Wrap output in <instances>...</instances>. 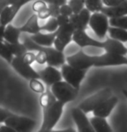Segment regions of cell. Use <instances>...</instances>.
I'll return each instance as SVG.
<instances>
[{"label":"cell","mask_w":127,"mask_h":132,"mask_svg":"<svg viewBox=\"0 0 127 132\" xmlns=\"http://www.w3.org/2000/svg\"><path fill=\"white\" fill-rule=\"evenodd\" d=\"M72 41H74L81 48L86 47H93L102 48L106 52H111L121 55L127 54V48L122 42L111 38H107L105 41L93 39L86 34V30H75L74 32Z\"/></svg>","instance_id":"1"},{"label":"cell","mask_w":127,"mask_h":132,"mask_svg":"<svg viewBox=\"0 0 127 132\" xmlns=\"http://www.w3.org/2000/svg\"><path fill=\"white\" fill-rule=\"evenodd\" d=\"M24 46L28 51H42L46 55V63L48 66L58 68L66 63V57L63 52L57 50L53 47H42L36 44L29 37L25 36L23 39Z\"/></svg>","instance_id":"2"},{"label":"cell","mask_w":127,"mask_h":132,"mask_svg":"<svg viewBox=\"0 0 127 132\" xmlns=\"http://www.w3.org/2000/svg\"><path fill=\"white\" fill-rule=\"evenodd\" d=\"M64 104L55 100L48 107L42 109V123L40 129L50 131L61 118Z\"/></svg>","instance_id":"3"},{"label":"cell","mask_w":127,"mask_h":132,"mask_svg":"<svg viewBox=\"0 0 127 132\" xmlns=\"http://www.w3.org/2000/svg\"><path fill=\"white\" fill-rule=\"evenodd\" d=\"M50 92L57 101L66 104L71 101H74L77 98L79 90L67 83L66 81L61 80L56 82L50 86Z\"/></svg>","instance_id":"4"},{"label":"cell","mask_w":127,"mask_h":132,"mask_svg":"<svg viewBox=\"0 0 127 132\" xmlns=\"http://www.w3.org/2000/svg\"><path fill=\"white\" fill-rule=\"evenodd\" d=\"M113 96V91L109 87L102 89L98 93H96L93 95L90 96L89 98L84 99L78 105V108L81 109L84 113L93 112V110H95L102 102L106 100L107 98Z\"/></svg>","instance_id":"5"},{"label":"cell","mask_w":127,"mask_h":132,"mask_svg":"<svg viewBox=\"0 0 127 132\" xmlns=\"http://www.w3.org/2000/svg\"><path fill=\"white\" fill-rule=\"evenodd\" d=\"M4 125L8 126L16 132H32L36 126V121L27 117L12 114L4 122Z\"/></svg>","instance_id":"6"},{"label":"cell","mask_w":127,"mask_h":132,"mask_svg":"<svg viewBox=\"0 0 127 132\" xmlns=\"http://www.w3.org/2000/svg\"><path fill=\"white\" fill-rule=\"evenodd\" d=\"M88 26L94 32L97 37H99V39H104L108 33L110 27L109 18L102 12H95L91 14Z\"/></svg>","instance_id":"7"},{"label":"cell","mask_w":127,"mask_h":132,"mask_svg":"<svg viewBox=\"0 0 127 132\" xmlns=\"http://www.w3.org/2000/svg\"><path fill=\"white\" fill-rule=\"evenodd\" d=\"M61 68V77L64 79V81H66L69 85H71L74 88L80 90L81 84L82 80L84 79L85 76H86V71L73 68V67H71L68 63L63 64Z\"/></svg>","instance_id":"8"},{"label":"cell","mask_w":127,"mask_h":132,"mask_svg":"<svg viewBox=\"0 0 127 132\" xmlns=\"http://www.w3.org/2000/svg\"><path fill=\"white\" fill-rule=\"evenodd\" d=\"M74 31L75 29L70 23L59 26L55 31V38L53 44L54 48L57 50L63 52L66 47L72 42V37Z\"/></svg>","instance_id":"9"},{"label":"cell","mask_w":127,"mask_h":132,"mask_svg":"<svg viewBox=\"0 0 127 132\" xmlns=\"http://www.w3.org/2000/svg\"><path fill=\"white\" fill-rule=\"evenodd\" d=\"M10 64L12 66L14 70L17 73H19V75H21L28 80L33 79H39L38 72L35 70L30 65L26 64L23 61L22 57H13Z\"/></svg>","instance_id":"10"},{"label":"cell","mask_w":127,"mask_h":132,"mask_svg":"<svg viewBox=\"0 0 127 132\" xmlns=\"http://www.w3.org/2000/svg\"><path fill=\"white\" fill-rule=\"evenodd\" d=\"M71 115L78 129V132H95L86 114L81 109L78 107L74 108L71 111Z\"/></svg>","instance_id":"11"},{"label":"cell","mask_w":127,"mask_h":132,"mask_svg":"<svg viewBox=\"0 0 127 132\" xmlns=\"http://www.w3.org/2000/svg\"><path fill=\"white\" fill-rule=\"evenodd\" d=\"M39 79L42 81V83L45 84L48 87H50L55 84L56 82L62 80L61 73L56 68L51 66H47L46 68L42 69L38 72Z\"/></svg>","instance_id":"12"},{"label":"cell","mask_w":127,"mask_h":132,"mask_svg":"<svg viewBox=\"0 0 127 132\" xmlns=\"http://www.w3.org/2000/svg\"><path fill=\"white\" fill-rule=\"evenodd\" d=\"M118 102V99L115 96H111L110 98L99 104L95 110L93 111V117L106 118L111 115L113 110L115 108Z\"/></svg>","instance_id":"13"},{"label":"cell","mask_w":127,"mask_h":132,"mask_svg":"<svg viewBox=\"0 0 127 132\" xmlns=\"http://www.w3.org/2000/svg\"><path fill=\"white\" fill-rule=\"evenodd\" d=\"M100 12H102L104 15H106L108 18L126 16L127 15V0H124L123 3L119 4L118 5H115V6H112V7L104 6Z\"/></svg>","instance_id":"14"},{"label":"cell","mask_w":127,"mask_h":132,"mask_svg":"<svg viewBox=\"0 0 127 132\" xmlns=\"http://www.w3.org/2000/svg\"><path fill=\"white\" fill-rule=\"evenodd\" d=\"M35 43L42 47H52L55 38V32L53 33H43L39 32L36 35H32L29 37Z\"/></svg>","instance_id":"15"},{"label":"cell","mask_w":127,"mask_h":132,"mask_svg":"<svg viewBox=\"0 0 127 132\" xmlns=\"http://www.w3.org/2000/svg\"><path fill=\"white\" fill-rule=\"evenodd\" d=\"M20 31L22 33H28L32 35H36L39 32H41V26L38 23V17L36 14H33L27 20V22L23 26L19 27Z\"/></svg>","instance_id":"16"},{"label":"cell","mask_w":127,"mask_h":132,"mask_svg":"<svg viewBox=\"0 0 127 132\" xmlns=\"http://www.w3.org/2000/svg\"><path fill=\"white\" fill-rule=\"evenodd\" d=\"M21 9L18 6L16 5H9L6 6L0 13V21L1 25L6 26L12 22V20L17 16V12Z\"/></svg>","instance_id":"17"},{"label":"cell","mask_w":127,"mask_h":132,"mask_svg":"<svg viewBox=\"0 0 127 132\" xmlns=\"http://www.w3.org/2000/svg\"><path fill=\"white\" fill-rule=\"evenodd\" d=\"M22 32L20 31L18 27H15L12 24H8L4 28V41L8 42V43H16L20 42V36H21Z\"/></svg>","instance_id":"18"},{"label":"cell","mask_w":127,"mask_h":132,"mask_svg":"<svg viewBox=\"0 0 127 132\" xmlns=\"http://www.w3.org/2000/svg\"><path fill=\"white\" fill-rule=\"evenodd\" d=\"M32 10L36 14L38 19H47L49 18V12L48 10V4L42 0H36L32 4Z\"/></svg>","instance_id":"19"},{"label":"cell","mask_w":127,"mask_h":132,"mask_svg":"<svg viewBox=\"0 0 127 132\" xmlns=\"http://www.w3.org/2000/svg\"><path fill=\"white\" fill-rule=\"evenodd\" d=\"M90 122L95 132H113L110 124L106 121V118L93 117L90 119Z\"/></svg>","instance_id":"20"},{"label":"cell","mask_w":127,"mask_h":132,"mask_svg":"<svg viewBox=\"0 0 127 132\" xmlns=\"http://www.w3.org/2000/svg\"><path fill=\"white\" fill-rule=\"evenodd\" d=\"M108 34L111 39L122 42V43L127 42V30L125 29L110 26L108 29Z\"/></svg>","instance_id":"21"},{"label":"cell","mask_w":127,"mask_h":132,"mask_svg":"<svg viewBox=\"0 0 127 132\" xmlns=\"http://www.w3.org/2000/svg\"><path fill=\"white\" fill-rule=\"evenodd\" d=\"M5 42L7 48H8L10 52L13 55V57H22L28 51L26 47L24 46V44L20 42H16V43H8L6 42Z\"/></svg>","instance_id":"22"},{"label":"cell","mask_w":127,"mask_h":132,"mask_svg":"<svg viewBox=\"0 0 127 132\" xmlns=\"http://www.w3.org/2000/svg\"><path fill=\"white\" fill-rule=\"evenodd\" d=\"M103 7L102 0H85V8L93 13L100 12Z\"/></svg>","instance_id":"23"},{"label":"cell","mask_w":127,"mask_h":132,"mask_svg":"<svg viewBox=\"0 0 127 132\" xmlns=\"http://www.w3.org/2000/svg\"><path fill=\"white\" fill-rule=\"evenodd\" d=\"M109 24L111 27H115V28L123 29L127 30V15L119 17L109 18Z\"/></svg>","instance_id":"24"},{"label":"cell","mask_w":127,"mask_h":132,"mask_svg":"<svg viewBox=\"0 0 127 132\" xmlns=\"http://www.w3.org/2000/svg\"><path fill=\"white\" fill-rule=\"evenodd\" d=\"M58 23H57L56 18L54 17H49L48 21L46 22L45 24L41 26V31L47 32V33H53L55 32L58 29Z\"/></svg>","instance_id":"25"},{"label":"cell","mask_w":127,"mask_h":132,"mask_svg":"<svg viewBox=\"0 0 127 132\" xmlns=\"http://www.w3.org/2000/svg\"><path fill=\"white\" fill-rule=\"evenodd\" d=\"M29 85V88L36 93L42 94L46 91V87L44 86V84L39 79H30Z\"/></svg>","instance_id":"26"},{"label":"cell","mask_w":127,"mask_h":132,"mask_svg":"<svg viewBox=\"0 0 127 132\" xmlns=\"http://www.w3.org/2000/svg\"><path fill=\"white\" fill-rule=\"evenodd\" d=\"M78 16H79V20H80V23H81L82 30H86L88 26L89 19H90L91 16V12L88 9L84 8L78 14Z\"/></svg>","instance_id":"27"},{"label":"cell","mask_w":127,"mask_h":132,"mask_svg":"<svg viewBox=\"0 0 127 132\" xmlns=\"http://www.w3.org/2000/svg\"><path fill=\"white\" fill-rule=\"evenodd\" d=\"M73 14H79L85 8V0H69L68 3Z\"/></svg>","instance_id":"28"},{"label":"cell","mask_w":127,"mask_h":132,"mask_svg":"<svg viewBox=\"0 0 127 132\" xmlns=\"http://www.w3.org/2000/svg\"><path fill=\"white\" fill-rule=\"evenodd\" d=\"M0 56L5 60L8 63H11V60L13 59V55L10 52L5 42L3 40H0Z\"/></svg>","instance_id":"29"},{"label":"cell","mask_w":127,"mask_h":132,"mask_svg":"<svg viewBox=\"0 0 127 132\" xmlns=\"http://www.w3.org/2000/svg\"><path fill=\"white\" fill-rule=\"evenodd\" d=\"M22 59L23 61L25 62L26 64L30 65L33 64L35 61H36V52L33 51H27L25 54L22 56Z\"/></svg>","instance_id":"30"},{"label":"cell","mask_w":127,"mask_h":132,"mask_svg":"<svg viewBox=\"0 0 127 132\" xmlns=\"http://www.w3.org/2000/svg\"><path fill=\"white\" fill-rule=\"evenodd\" d=\"M48 10L49 12V17L56 18L60 15V6L54 5V4H48Z\"/></svg>","instance_id":"31"},{"label":"cell","mask_w":127,"mask_h":132,"mask_svg":"<svg viewBox=\"0 0 127 132\" xmlns=\"http://www.w3.org/2000/svg\"><path fill=\"white\" fill-rule=\"evenodd\" d=\"M60 15L69 17L71 15H73V11H72V10L68 4H65L63 5L60 6Z\"/></svg>","instance_id":"32"},{"label":"cell","mask_w":127,"mask_h":132,"mask_svg":"<svg viewBox=\"0 0 127 132\" xmlns=\"http://www.w3.org/2000/svg\"><path fill=\"white\" fill-rule=\"evenodd\" d=\"M32 0H6L8 5H16L22 8L24 4L29 3Z\"/></svg>","instance_id":"33"},{"label":"cell","mask_w":127,"mask_h":132,"mask_svg":"<svg viewBox=\"0 0 127 132\" xmlns=\"http://www.w3.org/2000/svg\"><path fill=\"white\" fill-rule=\"evenodd\" d=\"M36 62L39 65H44L46 63V55L42 51H36Z\"/></svg>","instance_id":"34"},{"label":"cell","mask_w":127,"mask_h":132,"mask_svg":"<svg viewBox=\"0 0 127 132\" xmlns=\"http://www.w3.org/2000/svg\"><path fill=\"white\" fill-rule=\"evenodd\" d=\"M12 114L13 113H11V111H7L5 109L0 108V123H4V122L10 116L12 115Z\"/></svg>","instance_id":"35"},{"label":"cell","mask_w":127,"mask_h":132,"mask_svg":"<svg viewBox=\"0 0 127 132\" xmlns=\"http://www.w3.org/2000/svg\"><path fill=\"white\" fill-rule=\"evenodd\" d=\"M124 0H102V3H103L104 6L106 7H112V6H115L118 4L123 3Z\"/></svg>","instance_id":"36"},{"label":"cell","mask_w":127,"mask_h":132,"mask_svg":"<svg viewBox=\"0 0 127 132\" xmlns=\"http://www.w3.org/2000/svg\"><path fill=\"white\" fill-rule=\"evenodd\" d=\"M42 1L45 2L47 4H54L57 6H61L67 4V0H42Z\"/></svg>","instance_id":"37"},{"label":"cell","mask_w":127,"mask_h":132,"mask_svg":"<svg viewBox=\"0 0 127 132\" xmlns=\"http://www.w3.org/2000/svg\"><path fill=\"white\" fill-rule=\"evenodd\" d=\"M56 21H57L58 25L61 26V25H64V24L69 23V17L62 16V15H59V16L56 17Z\"/></svg>","instance_id":"38"},{"label":"cell","mask_w":127,"mask_h":132,"mask_svg":"<svg viewBox=\"0 0 127 132\" xmlns=\"http://www.w3.org/2000/svg\"><path fill=\"white\" fill-rule=\"evenodd\" d=\"M0 132H16V131L4 124V125H0Z\"/></svg>","instance_id":"39"},{"label":"cell","mask_w":127,"mask_h":132,"mask_svg":"<svg viewBox=\"0 0 127 132\" xmlns=\"http://www.w3.org/2000/svg\"><path fill=\"white\" fill-rule=\"evenodd\" d=\"M49 132H76V130L73 128H68V129H58V130H54L52 129Z\"/></svg>","instance_id":"40"},{"label":"cell","mask_w":127,"mask_h":132,"mask_svg":"<svg viewBox=\"0 0 127 132\" xmlns=\"http://www.w3.org/2000/svg\"><path fill=\"white\" fill-rule=\"evenodd\" d=\"M6 6H9L8 4H7L6 0H0V13H1V11H3Z\"/></svg>","instance_id":"41"},{"label":"cell","mask_w":127,"mask_h":132,"mask_svg":"<svg viewBox=\"0 0 127 132\" xmlns=\"http://www.w3.org/2000/svg\"><path fill=\"white\" fill-rule=\"evenodd\" d=\"M4 28L5 26L1 25L0 26V40H3L4 41Z\"/></svg>","instance_id":"42"},{"label":"cell","mask_w":127,"mask_h":132,"mask_svg":"<svg viewBox=\"0 0 127 132\" xmlns=\"http://www.w3.org/2000/svg\"><path fill=\"white\" fill-rule=\"evenodd\" d=\"M123 94H124V97H125L126 99H127V91L126 90H123Z\"/></svg>","instance_id":"43"},{"label":"cell","mask_w":127,"mask_h":132,"mask_svg":"<svg viewBox=\"0 0 127 132\" xmlns=\"http://www.w3.org/2000/svg\"><path fill=\"white\" fill-rule=\"evenodd\" d=\"M37 132H49V131H48V130H45V129H40Z\"/></svg>","instance_id":"44"},{"label":"cell","mask_w":127,"mask_h":132,"mask_svg":"<svg viewBox=\"0 0 127 132\" xmlns=\"http://www.w3.org/2000/svg\"><path fill=\"white\" fill-rule=\"evenodd\" d=\"M0 26H1V21H0Z\"/></svg>","instance_id":"45"}]
</instances>
